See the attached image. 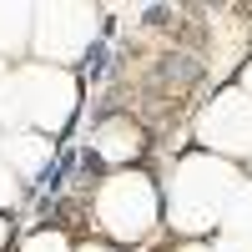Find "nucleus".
I'll use <instances>...</instances> for the list:
<instances>
[{
  "mask_svg": "<svg viewBox=\"0 0 252 252\" xmlns=\"http://www.w3.org/2000/svg\"><path fill=\"white\" fill-rule=\"evenodd\" d=\"M76 116V81L56 66H26L15 76H0V121H31L40 136L66 131Z\"/></svg>",
  "mask_w": 252,
  "mask_h": 252,
  "instance_id": "f257e3e1",
  "label": "nucleus"
},
{
  "mask_svg": "<svg viewBox=\"0 0 252 252\" xmlns=\"http://www.w3.org/2000/svg\"><path fill=\"white\" fill-rule=\"evenodd\" d=\"M237 187H242V177L232 172V161H222L212 152L187 157L177 166V182H172V227L177 232H202V227L222 222Z\"/></svg>",
  "mask_w": 252,
  "mask_h": 252,
  "instance_id": "f03ea898",
  "label": "nucleus"
},
{
  "mask_svg": "<svg viewBox=\"0 0 252 252\" xmlns=\"http://www.w3.org/2000/svg\"><path fill=\"white\" fill-rule=\"evenodd\" d=\"M157 187L152 177H141V172H121L111 182H101V192H96V222L106 227V237L116 242H141V237H152V227H157Z\"/></svg>",
  "mask_w": 252,
  "mask_h": 252,
  "instance_id": "7ed1b4c3",
  "label": "nucleus"
},
{
  "mask_svg": "<svg viewBox=\"0 0 252 252\" xmlns=\"http://www.w3.org/2000/svg\"><path fill=\"white\" fill-rule=\"evenodd\" d=\"M91 35H96V10H86V5H46V10H35V35L31 40H35L40 61L56 66V71L76 66L86 56Z\"/></svg>",
  "mask_w": 252,
  "mask_h": 252,
  "instance_id": "20e7f679",
  "label": "nucleus"
},
{
  "mask_svg": "<svg viewBox=\"0 0 252 252\" xmlns=\"http://www.w3.org/2000/svg\"><path fill=\"white\" fill-rule=\"evenodd\" d=\"M197 141L212 157H252V96L247 91H222L202 106L197 116Z\"/></svg>",
  "mask_w": 252,
  "mask_h": 252,
  "instance_id": "39448f33",
  "label": "nucleus"
},
{
  "mask_svg": "<svg viewBox=\"0 0 252 252\" xmlns=\"http://www.w3.org/2000/svg\"><path fill=\"white\" fill-rule=\"evenodd\" d=\"M141 146H146V136H141V126H136L131 116H111V121H101L96 136H91V152H96L101 161H111V166L136 161Z\"/></svg>",
  "mask_w": 252,
  "mask_h": 252,
  "instance_id": "423d86ee",
  "label": "nucleus"
},
{
  "mask_svg": "<svg viewBox=\"0 0 252 252\" xmlns=\"http://www.w3.org/2000/svg\"><path fill=\"white\" fill-rule=\"evenodd\" d=\"M51 152H56V141L51 136H40V131H15V136H5V146H0V161L10 166L15 177H40L51 166Z\"/></svg>",
  "mask_w": 252,
  "mask_h": 252,
  "instance_id": "0eeeda50",
  "label": "nucleus"
},
{
  "mask_svg": "<svg viewBox=\"0 0 252 252\" xmlns=\"http://www.w3.org/2000/svg\"><path fill=\"white\" fill-rule=\"evenodd\" d=\"M31 15L26 5H0V56H15V51H26V40H31Z\"/></svg>",
  "mask_w": 252,
  "mask_h": 252,
  "instance_id": "6e6552de",
  "label": "nucleus"
},
{
  "mask_svg": "<svg viewBox=\"0 0 252 252\" xmlns=\"http://www.w3.org/2000/svg\"><path fill=\"white\" fill-rule=\"evenodd\" d=\"M222 227H227V232L252 237V187H237V197L227 202V212H222Z\"/></svg>",
  "mask_w": 252,
  "mask_h": 252,
  "instance_id": "1a4fd4ad",
  "label": "nucleus"
},
{
  "mask_svg": "<svg viewBox=\"0 0 252 252\" xmlns=\"http://www.w3.org/2000/svg\"><path fill=\"white\" fill-rule=\"evenodd\" d=\"M20 252H76V247H71V237H66V232H35Z\"/></svg>",
  "mask_w": 252,
  "mask_h": 252,
  "instance_id": "9d476101",
  "label": "nucleus"
},
{
  "mask_svg": "<svg viewBox=\"0 0 252 252\" xmlns=\"http://www.w3.org/2000/svg\"><path fill=\"white\" fill-rule=\"evenodd\" d=\"M15 197H20V187H15V172L5 161H0V207H15Z\"/></svg>",
  "mask_w": 252,
  "mask_h": 252,
  "instance_id": "9b49d317",
  "label": "nucleus"
},
{
  "mask_svg": "<svg viewBox=\"0 0 252 252\" xmlns=\"http://www.w3.org/2000/svg\"><path fill=\"white\" fill-rule=\"evenodd\" d=\"M217 252H252V237H242V232H227V237L217 242Z\"/></svg>",
  "mask_w": 252,
  "mask_h": 252,
  "instance_id": "f8f14e48",
  "label": "nucleus"
},
{
  "mask_svg": "<svg viewBox=\"0 0 252 252\" xmlns=\"http://www.w3.org/2000/svg\"><path fill=\"white\" fill-rule=\"evenodd\" d=\"M76 252H116V247H106V242H81Z\"/></svg>",
  "mask_w": 252,
  "mask_h": 252,
  "instance_id": "ddd939ff",
  "label": "nucleus"
},
{
  "mask_svg": "<svg viewBox=\"0 0 252 252\" xmlns=\"http://www.w3.org/2000/svg\"><path fill=\"white\" fill-rule=\"evenodd\" d=\"M242 91H247V96H252V66H247V71H242Z\"/></svg>",
  "mask_w": 252,
  "mask_h": 252,
  "instance_id": "4468645a",
  "label": "nucleus"
},
{
  "mask_svg": "<svg viewBox=\"0 0 252 252\" xmlns=\"http://www.w3.org/2000/svg\"><path fill=\"white\" fill-rule=\"evenodd\" d=\"M182 252H217V247H202V242H192V247H182Z\"/></svg>",
  "mask_w": 252,
  "mask_h": 252,
  "instance_id": "2eb2a0df",
  "label": "nucleus"
},
{
  "mask_svg": "<svg viewBox=\"0 0 252 252\" xmlns=\"http://www.w3.org/2000/svg\"><path fill=\"white\" fill-rule=\"evenodd\" d=\"M5 237H10V227H5V217H0V247H5Z\"/></svg>",
  "mask_w": 252,
  "mask_h": 252,
  "instance_id": "dca6fc26",
  "label": "nucleus"
}]
</instances>
